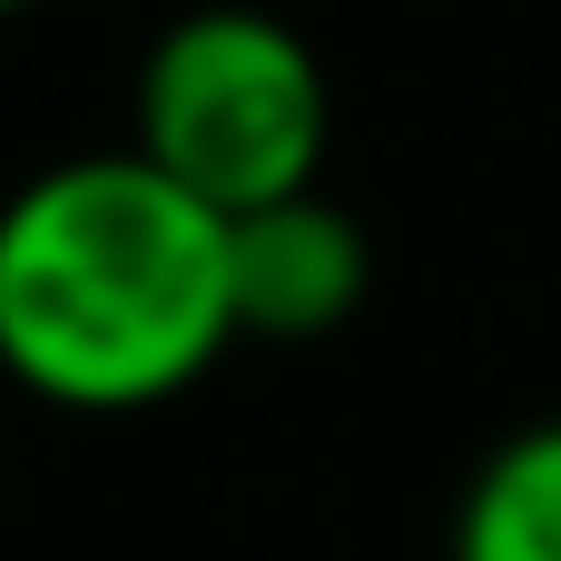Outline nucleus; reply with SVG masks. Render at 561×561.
<instances>
[{"label": "nucleus", "instance_id": "1", "mask_svg": "<svg viewBox=\"0 0 561 561\" xmlns=\"http://www.w3.org/2000/svg\"><path fill=\"white\" fill-rule=\"evenodd\" d=\"M237 345L227 217L138 148L0 197V375L49 414H148Z\"/></svg>", "mask_w": 561, "mask_h": 561}, {"label": "nucleus", "instance_id": "2", "mask_svg": "<svg viewBox=\"0 0 561 561\" xmlns=\"http://www.w3.org/2000/svg\"><path fill=\"white\" fill-rule=\"evenodd\" d=\"M128 128H138L128 148L148 168H168L187 197H207L217 217H256V207L316 187L335 99H325L306 30H286L276 10H247V0H207L148 39Z\"/></svg>", "mask_w": 561, "mask_h": 561}, {"label": "nucleus", "instance_id": "5", "mask_svg": "<svg viewBox=\"0 0 561 561\" xmlns=\"http://www.w3.org/2000/svg\"><path fill=\"white\" fill-rule=\"evenodd\" d=\"M20 10H39V0H0V20H20Z\"/></svg>", "mask_w": 561, "mask_h": 561}, {"label": "nucleus", "instance_id": "3", "mask_svg": "<svg viewBox=\"0 0 561 561\" xmlns=\"http://www.w3.org/2000/svg\"><path fill=\"white\" fill-rule=\"evenodd\" d=\"M375 286V247L335 197H276L256 217H227V296H237V335L266 345H316L335 335Z\"/></svg>", "mask_w": 561, "mask_h": 561}, {"label": "nucleus", "instance_id": "4", "mask_svg": "<svg viewBox=\"0 0 561 561\" xmlns=\"http://www.w3.org/2000/svg\"><path fill=\"white\" fill-rule=\"evenodd\" d=\"M454 561H561V414L473 463L454 503Z\"/></svg>", "mask_w": 561, "mask_h": 561}]
</instances>
